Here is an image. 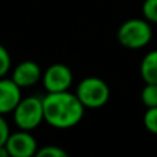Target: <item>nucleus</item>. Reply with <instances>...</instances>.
<instances>
[{"mask_svg":"<svg viewBox=\"0 0 157 157\" xmlns=\"http://www.w3.org/2000/svg\"><path fill=\"white\" fill-rule=\"evenodd\" d=\"M8 136H10V128L3 114H0V146H4L7 144Z\"/></svg>","mask_w":157,"mask_h":157,"instance_id":"obj_15","label":"nucleus"},{"mask_svg":"<svg viewBox=\"0 0 157 157\" xmlns=\"http://www.w3.org/2000/svg\"><path fill=\"white\" fill-rule=\"evenodd\" d=\"M7 156H10V153H8V149H7V146H0V157H7Z\"/></svg>","mask_w":157,"mask_h":157,"instance_id":"obj_16","label":"nucleus"},{"mask_svg":"<svg viewBox=\"0 0 157 157\" xmlns=\"http://www.w3.org/2000/svg\"><path fill=\"white\" fill-rule=\"evenodd\" d=\"M36 156L37 157H66V152L63 149H61L59 146L47 145V146H43L41 149H39Z\"/></svg>","mask_w":157,"mask_h":157,"instance_id":"obj_13","label":"nucleus"},{"mask_svg":"<svg viewBox=\"0 0 157 157\" xmlns=\"http://www.w3.org/2000/svg\"><path fill=\"white\" fill-rule=\"evenodd\" d=\"M14 123L19 130L32 131L44 121V106L43 99L37 97L22 98L13 112Z\"/></svg>","mask_w":157,"mask_h":157,"instance_id":"obj_4","label":"nucleus"},{"mask_svg":"<svg viewBox=\"0 0 157 157\" xmlns=\"http://www.w3.org/2000/svg\"><path fill=\"white\" fill-rule=\"evenodd\" d=\"M153 37L152 25L145 18H132L123 22L117 30V40L128 50L146 47Z\"/></svg>","mask_w":157,"mask_h":157,"instance_id":"obj_2","label":"nucleus"},{"mask_svg":"<svg viewBox=\"0 0 157 157\" xmlns=\"http://www.w3.org/2000/svg\"><path fill=\"white\" fill-rule=\"evenodd\" d=\"M21 99V87L13 78H0V114L13 113Z\"/></svg>","mask_w":157,"mask_h":157,"instance_id":"obj_7","label":"nucleus"},{"mask_svg":"<svg viewBox=\"0 0 157 157\" xmlns=\"http://www.w3.org/2000/svg\"><path fill=\"white\" fill-rule=\"evenodd\" d=\"M41 77L43 75H41L40 66L33 61H22L21 63H18L13 71V76H11V78L21 88L35 86L36 83L40 81Z\"/></svg>","mask_w":157,"mask_h":157,"instance_id":"obj_8","label":"nucleus"},{"mask_svg":"<svg viewBox=\"0 0 157 157\" xmlns=\"http://www.w3.org/2000/svg\"><path fill=\"white\" fill-rule=\"evenodd\" d=\"M44 121L58 130H68L81 121L84 105L76 94L69 91L47 92L43 98Z\"/></svg>","mask_w":157,"mask_h":157,"instance_id":"obj_1","label":"nucleus"},{"mask_svg":"<svg viewBox=\"0 0 157 157\" xmlns=\"http://www.w3.org/2000/svg\"><path fill=\"white\" fill-rule=\"evenodd\" d=\"M142 14L150 24H157V0H145L142 4Z\"/></svg>","mask_w":157,"mask_h":157,"instance_id":"obj_11","label":"nucleus"},{"mask_svg":"<svg viewBox=\"0 0 157 157\" xmlns=\"http://www.w3.org/2000/svg\"><path fill=\"white\" fill-rule=\"evenodd\" d=\"M139 71L145 83L157 84V50L149 51L145 55Z\"/></svg>","mask_w":157,"mask_h":157,"instance_id":"obj_9","label":"nucleus"},{"mask_svg":"<svg viewBox=\"0 0 157 157\" xmlns=\"http://www.w3.org/2000/svg\"><path fill=\"white\" fill-rule=\"evenodd\" d=\"M11 68V57L8 50L0 44V78L4 77Z\"/></svg>","mask_w":157,"mask_h":157,"instance_id":"obj_14","label":"nucleus"},{"mask_svg":"<svg viewBox=\"0 0 157 157\" xmlns=\"http://www.w3.org/2000/svg\"><path fill=\"white\" fill-rule=\"evenodd\" d=\"M6 146L11 157H30L37 153V142L29 131L25 130L10 134Z\"/></svg>","mask_w":157,"mask_h":157,"instance_id":"obj_6","label":"nucleus"},{"mask_svg":"<svg viewBox=\"0 0 157 157\" xmlns=\"http://www.w3.org/2000/svg\"><path fill=\"white\" fill-rule=\"evenodd\" d=\"M76 95L84 108L98 109L108 103L110 98V88L102 78L86 77L77 84Z\"/></svg>","mask_w":157,"mask_h":157,"instance_id":"obj_3","label":"nucleus"},{"mask_svg":"<svg viewBox=\"0 0 157 157\" xmlns=\"http://www.w3.org/2000/svg\"><path fill=\"white\" fill-rule=\"evenodd\" d=\"M144 124L149 132L157 135V106L147 108V110L145 112L144 116Z\"/></svg>","mask_w":157,"mask_h":157,"instance_id":"obj_12","label":"nucleus"},{"mask_svg":"<svg viewBox=\"0 0 157 157\" xmlns=\"http://www.w3.org/2000/svg\"><path fill=\"white\" fill-rule=\"evenodd\" d=\"M41 80L47 92H61L69 90L73 81V75L66 65L54 63L46 69Z\"/></svg>","mask_w":157,"mask_h":157,"instance_id":"obj_5","label":"nucleus"},{"mask_svg":"<svg viewBox=\"0 0 157 157\" xmlns=\"http://www.w3.org/2000/svg\"><path fill=\"white\" fill-rule=\"evenodd\" d=\"M141 99L146 108L157 106V84L145 83V87L141 92Z\"/></svg>","mask_w":157,"mask_h":157,"instance_id":"obj_10","label":"nucleus"}]
</instances>
